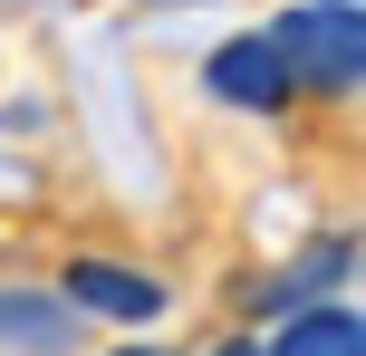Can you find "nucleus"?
Returning <instances> with one entry per match:
<instances>
[{"instance_id":"20e7f679","label":"nucleus","mask_w":366,"mask_h":356,"mask_svg":"<svg viewBox=\"0 0 366 356\" xmlns=\"http://www.w3.org/2000/svg\"><path fill=\"white\" fill-rule=\"evenodd\" d=\"M0 347H19V356H58V347H68V299L0 289Z\"/></svg>"},{"instance_id":"423d86ee","label":"nucleus","mask_w":366,"mask_h":356,"mask_svg":"<svg viewBox=\"0 0 366 356\" xmlns=\"http://www.w3.org/2000/svg\"><path fill=\"white\" fill-rule=\"evenodd\" d=\"M232 356H251V347H232Z\"/></svg>"},{"instance_id":"f257e3e1","label":"nucleus","mask_w":366,"mask_h":356,"mask_svg":"<svg viewBox=\"0 0 366 356\" xmlns=\"http://www.w3.org/2000/svg\"><path fill=\"white\" fill-rule=\"evenodd\" d=\"M270 49L290 58V77H309V87H357L366 77V10L357 0H299L270 29Z\"/></svg>"},{"instance_id":"39448f33","label":"nucleus","mask_w":366,"mask_h":356,"mask_svg":"<svg viewBox=\"0 0 366 356\" xmlns=\"http://www.w3.org/2000/svg\"><path fill=\"white\" fill-rule=\"evenodd\" d=\"M270 356H366V318H347V308H299Z\"/></svg>"},{"instance_id":"7ed1b4c3","label":"nucleus","mask_w":366,"mask_h":356,"mask_svg":"<svg viewBox=\"0 0 366 356\" xmlns=\"http://www.w3.org/2000/svg\"><path fill=\"white\" fill-rule=\"evenodd\" d=\"M68 308H97V318H154L164 289L135 280V270H116V260H68Z\"/></svg>"},{"instance_id":"f03ea898","label":"nucleus","mask_w":366,"mask_h":356,"mask_svg":"<svg viewBox=\"0 0 366 356\" xmlns=\"http://www.w3.org/2000/svg\"><path fill=\"white\" fill-rule=\"evenodd\" d=\"M290 87H299V77H290V58L270 49V29L212 49V96H232V106H260V116H270V106H290Z\"/></svg>"}]
</instances>
